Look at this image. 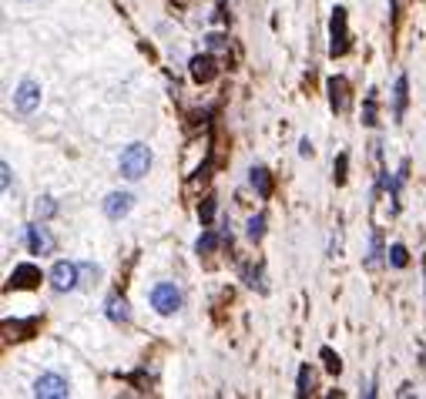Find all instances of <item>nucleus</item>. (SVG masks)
<instances>
[{
  "mask_svg": "<svg viewBox=\"0 0 426 399\" xmlns=\"http://www.w3.org/2000/svg\"><path fill=\"white\" fill-rule=\"evenodd\" d=\"M349 50H352L349 14H346V7H332V17H329V57H346Z\"/></svg>",
  "mask_w": 426,
  "mask_h": 399,
  "instance_id": "1",
  "label": "nucleus"
},
{
  "mask_svg": "<svg viewBox=\"0 0 426 399\" xmlns=\"http://www.w3.org/2000/svg\"><path fill=\"white\" fill-rule=\"evenodd\" d=\"M151 168V148L148 145H141V141H134V145H128L121 151V158H118V172L128 178V181H138V178H145Z\"/></svg>",
  "mask_w": 426,
  "mask_h": 399,
  "instance_id": "2",
  "label": "nucleus"
},
{
  "mask_svg": "<svg viewBox=\"0 0 426 399\" xmlns=\"http://www.w3.org/2000/svg\"><path fill=\"white\" fill-rule=\"evenodd\" d=\"M148 299L161 316H175L178 309H181V292H178V285H172V282H158V285L151 289Z\"/></svg>",
  "mask_w": 426,
  "mask_h": 399,
  "instance_id": "3",
  "label": "nucleus"
},
{
  "mask_svg": "<svg viewBox=\"0 0 426 399\" xmlns=\"http://www.w3.org/2000/svg\"><path fill=\"white\" fill-rule=\"evenodd\" d=\"M34 396L68 399L71 396V386H68V379H64L61 373H44V376H37V382H34Z\"/></svg>",
  "mask_w": 426,
  "mask_h": 399,
  "instance_id": "4",
  "label": "nucleus"
},
{
  "mask_svg": "<svg viewBox=\"0 0 426 399\" xmlns=\"http://www.w3.org/2000/svg\"><path fill=\"white\" fill-rule=\"evenodd\" d=\"M37 285H41V269L34 262H17L10 278H7V292L10 289L14 292H27V289H37Z\"/></svg>",
  "mask_w": 426,
  "mask_h": 399,
  "instance_id": "5",
  "label": "nucleus"
},
{
  "mask_svg": "<svg viewBox=\"0 0 426 399\" xmlns=\"http://www.w3.org/2000/svg\"><path fill=\"white\" fill-rule=\"evenodd\" d=\"M14 108L21 114H34L41 108V84L37 81H21L17 91H14Z\"/></svg>",
  "mask_w": 426,
  "mask_h": 399,
  "instance_id": "6",
  "label": "nucleus"
},
{
  "mask_svg": "<svg viewBox=\"0 0 426 399\" xmlns=\"http://www.w3.org/2000/svg\"><path fill=\"white\" fill-rule=\"evenodd\" d=\"M81 275V265H74V262H54V269H50V285L57 289V292H71V289H77V278Z\"/></svg>",
  "mask_w": 426,
  "mask_h": 399,
  "instance_id": "7",
  "label": "nucleus"
},
{
  "mask_svg": "<svg viewBox=\"0 0 426 399\" xmlns=\"http://www.w3.org/2000/svg\"><path fill=\"white\" fill-rule=\"evenodd\" d=\"M326 91H329V108L336 111V114H343V111H349V81L343 74H336V77H329L326 81Z\"/></svg>",
  "mask_w": 426,
  "mask_h": 399,
  "instance_id": "8",
  "label": "nucleus"
},
{
  "mask_svg": "<svg viewBox=\"0 0 426 399\" xmlns=\"http://www.w3.org/2000/svg\"><path fill=\"white\" fill-rule=\"evenodd\" d=\"M188 74H192L195 84H208V81L219 77V61H215L212 54H195V57L188 61Z\"/></svg>",
  "mask_w": 426,
  "mask_h": 399,
  "instance_id": "9",
  "label": "nucleus"
},
{
  "mask_svg": "<svg viewBox=\"0 0 426 399\" xmlns=\"http://www.w3.org/2000/svg\"><path fill=\"white\" fill-rule=\"evenodd\" d=\"M131 208H134V195H131V192H111V195L104 198V215H108L111 222H121Z\"/></svg>",
  "mask_w": 426,
  "mask_h": 399,
  "instance_id": "10",
  "label": "nucleus"
},
{
  "mask_svg": "<svg viewBox=\"0 0 426 399\" xmlns=\"http://www.w3.org/2000/svg\"><path fill=\"white\" fill-rule=\"evenodd\" d=\"M27 249H30V255H50L54 252V235L44 225H30L27 228Z\"/></svg>",
  "mask_w": 426,
  "mask_h": 399,
  "instance_id": "11",
  "label": "nucleus"
},
{
  "mask_svg": "<svg viewBox=\"0 0 426 399\" xmlns=\"http://www.w3.org/2000/svg\"><path fill=\"white\" fill-rule=\"evenodd\" d=\"M406 104H409V77L400 74L396 77V88H393V121H403Z\"/></svg>",
  "mask_w": 426,
  "mask_h": 399,
  "instance_id": "12",
  "label": "nucleus"
},
{
  "mask_svg": "<svg viewBox=\"0 0 426 399\" xmlns=\"http://www.w3.org/2000/svg\"><path fill=\"white\" fill-rule=\"evenodd\" d=\"M249 181H252V188H255L262 198H269V195H272V175H269V168L255 165V168L249 172Z\"/></svg>",
  "mask_w": 426,
  "mask_h": 399,
  "instance_id": "13",
  "label": "nucleus"
},
{
  "mask_svg": "<svg viewBox=\"0 0 426 399\" xmlns=\"http://www.w3.org/2000/svg\"><path fill=\"white\" fill-rule=\"evenodd\" d=\"M363 125L366 127H376L379 125V98H376V88H369V94L363 101Z\"/></svg>",
  "mask_w": 426,
  "mask_h": 399,
  "instance_id": "14",
  "label": "nucleus"
},
{
  "mask_svg": "<svg viewBox=\"0 0 426 399\" xmlns=\"http://www.w3.org/2000/svg\"><path fill=\"white\" fill-rule=\"evenodd\" d=\"M108 319H111V323H128V319H131L125 296H111V299H108Z\"/></svg>",
  "mask_w": 426,
  "mask_h": 399,
  "instance_id": "15",
  "label": "nucleus"
},
{
  "mask_svg": "<svg viewBox=\"0 0 426 399\" xmlns=\"http://www.w3.org/2000/svg\"><path fill=\"white\" fill-rule=\"evenodd\" d=\"M265 222H269V218H265L262 212L252 215L249 225H245V238H249V242H262V238H265Z\"/></svg>",
  "mask_w": 426,
  "mask_h": 399,
  "instance_id": "16",
  "label": "nucleus"
},
{
  "mask_svg": "<svg viewBox=\"0 0 426 399\" xmlns=\"http://www.w3.org/2000/svg\"><path fill=\"white\" fill-rule=\"evenodd\" d=\"M312 393H316V376L309 366H302L299 379H296V396H312Z\"/></svg>",
  "mask_w": 426,
  "mask_h": 399,
  "instance_id": "17",
  "label": "nucleus"
},
{
  "mask_svg": "<svg viewBox=\"0 0 426 399\" xmlns=\"http://www.w3.org/2000/svg\"><path fill=\"white\" fill-rule=\"evenodd\" d=\"M386 258H389L393 269H406V265H409V252H406L403 242H393V245L386 249Z\"/></svg>",
  "mask_w": 426,
  "mask_h": 399,
  "instance_id": "18",
  "label": "nucleus"
},
{
  "mask_svg": "<svg viewBox=\"0 0 426 399\" xmlns=\"http://www.w3.org/2000/svg\"><path fill=\"white\" fill-rule=\"evenodd\" d=\"M37 323H41L37 316H30V319H14V323L7 319V323H3V329H7V332H21V339H27V336L37 329Z\"/></svg>",
  "mask_w": 426,
  "mask_h": 399,
  "instance_id": "19",
  "label": "nucleus"
},
{
  "mask_svg": "<svg viewBox=\"0 0 426 399\" xmlns=\"http://www.w3.org/2000/svg\"><path fill=\"white\" fill-rule=\"evenodd\" d=\"M383 235L379 232H373V242H369V255H366V269H376L379 262H383Z\"/></svg>",
  "mask_w": 426,
  "mask_h": 399,
  "instance_id": "20",
  "label": "nucleus"
},
{
  "mask_svg": "<svg viewBox=\"0 0 426 399\" xmlns=\"http://www.w3.org/2000/svg\"><path fill=\"white\" fill-rule=\"evenodd\" d=\"M219 245H222V238H219L215 232H201V238L195 242V252H199V255H212Z\"/></svg>",
  "mask_w": 426,
  "mask_h": 399,
  "instance_id": "21",
  "label": "nucleus"
},
{
  "mask_svg": "<svg viewBox=\"0 0 426 399\" xmlns=\"http://www.w3.org/2000/svg\"><path fill=\"white\" fill-rule=\"evenodd\" d=\"M319 356H323V362H326V373L329 376H339V373H343V359H339L336 352L329 349V346H323V349H319Z\"/></svg>",
  "mask_w": 426,
  "mask_h": 399,
  "instance_id": "22",
  "label": "nucleus"
},
{
  "mask_svg": "<svg viewBox=\"0 0 426 399\" xmlns=\"http://www.w3.org/2000/svg\"><path fill=\"white\" fill-rule=\"evenodd\" d=\"M346 172H349V154L346 151H339V158H336V165H332V178H336V185H346Z\"/></svg>",
  "mask_w": 426,
  "mask_h": 399,
  "instance_id": "23",
  "label": "nucleus"
},
{
  "mask_svg": "<svg viewBox=\"0 0 426 399\" xmlns=\"http://www.w3.org/2000/svg\"><path fill=\"white\" fill-rule=\"evenodd\" d=\"M242 275H245V282H249L252 289L265 292V282H262V265H245V269H242Z\"/></svg>",
  "mask_w": 426,
  "mask_h": 399,
  "instance_id": "24",
  "label": "nucleus"
},
{
  "mask_svg": "<svg viewBox=\"0 0 426 399\" xmlns=\"http://www.w3.org/2000/svg\"><path fill=\"white\" fill-rule=\"evenodd\" d=\"M34 212H37V218H50V215H57V201L50 198V195H44V198H37Z\"/></svg>",
  "mask_w": 426,
  "mask_h": 399,
  "instance_id": "25",
  "label": "nucleus"
},
{
  "mask_svg": "<svg viewBox=\"0 0 426 399\" xmlns=\"http://www.w3.org/2000/svg\"><path fill=\"white\" fill-rule=\"evenodd\" d=\"M215 208H219V201L215 198H205L199 205V218H201V225H208L212 218H215Z\"/></svg>",
  "mask_w": 426,
  "mask_h": 399,
  "instance_id": "26",
  "label": "nucleus"
},
{
  "mask_svg": "<svg viewBox=\"0 0 426 399\" xmlns=\"http://www.w3.org/2000/svg\"><path fill=\"white\" fill-rule=\"evenodd\" d=\"M205 44H208L212 50H228V37H225V34H208V37H205Z\"/></svg>",
  "mask_w": 426,
  "mask_h": 399,
  "instance_id": "27",
  "label": "nucleus"
},
{
  "mask_svg": "<svg viewBox=\"0 0 426 399\" xmlns=\"http://www.w3.org/2000/svg\"><path fill=\"white\" fill-rule=\"evenodd\" d=\"M81 275H84V285H91L94 278H101V269L91 265V262H84V265H81Z\"/></svg>",
  "mask_w": 426,
  "mask_h": 399,
  "instance_id": "28",
  "label": "nucleus"
},
{
  "mask_svg": "<svg viewBox=\"0 0 426 399\" xmlns=\"http://www.w3.org/2000/svg\"><path fill=\"white\" fill-rule=\"evenodd\" d=\"M0 175H3V192H10V165L7 161L0 165Z\"/></svg>",
  "mask_w": 426,
  "mask_h": 399,
  "instance_id": "29",
  "label": "nucleus"
},
{
  "mask_svg": "<svg viewBox=\"0 0 426 399\" xmlns=\"http://www.w3.org/2000/svg\"><path fill=\"white\" fill-rule=\"evenodd\" d=\"M299 154L302 158H312V141H309V138H302L299 141Z\"/></svg>",
  "mask_w": 426,
  "mask_h": 399,
  "instance_id": "30",
  "label": "nucleus"
},
{
  "mask_svg": "<svg viewBox=\"0 0 426 399\" xmlns=\"http://www.w3.org/2000/svg\"><path fill=\"white\" fill-rule=\"evenodd\" d=\"M389 10H393V14H396V0H389Z\"/></svg>",
  "mask_w": 426,
  "mask_h": 399,
  "instance_id": "31",
  "label": "nucleus"
},
{
  "mask_svg": "<svg viewBox=\"0 0 426 399\" xmlns=\"http://www.w3.org/2000/svg\"><path fill=\"white\" fill-rule=\"evenodd\" d=\"M423 269H426V258H423Z\"/></svg>",
  "mask_w": 426,
  "mask_h": 399,
  "instance_id": "32",
  "label": "nucleus"
}]
</instances>
